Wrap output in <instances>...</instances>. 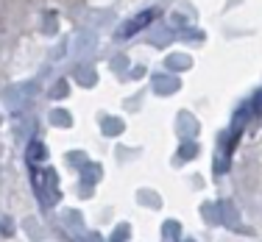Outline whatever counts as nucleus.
<instances>
[{
	"mask_svg": "<svg viewBox=\"0 0 262 242\" xmlns=\"http://www.w3.org/2000/svg\"><path fill=\"white\" fill-rule=\"evenodd\" d=\"M159 17V11L157 9H145V11H140V14H134L131 20L126 22V28H123V36H131V34H140L142 28H148L154 20Z\"/></svg>",
	"mask_w": 262,
	"mask_h": 242,
	"instance_id": "f257e3e1",
	"label": "nucleus"
},
{
	"mask_svg": "<svg viewBox=\"0 0 262 242\" xmlns=\"http://www.w3.org/2000/svg\"><path fill=\"white\" fill-rule=\"evenodd\" d=\"M45 156H48V151H45V145H42V142H31V145H28L26 159H28L31 167H39L42 161H45Z\"/></svg>",
	"mask_w": 262,
	"mask_h": 242,
	"instance_id": "f03ea898",
	"label": "nucleus"
}]
</instances>
